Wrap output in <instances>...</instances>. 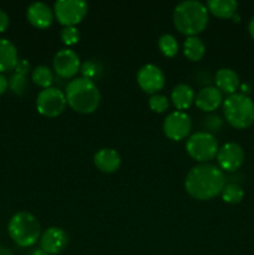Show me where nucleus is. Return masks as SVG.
I'll use <instances>...</instances> for the list:
<instances>
[{"mask_svg": "<svg viewBox=\"0 0 254 255\" xmlns=\"http://www.w3.org/2000/svg\"><path fill=\"white\" fill-rule=\"evenodd\" d=\"M65 97L74 111L84 115L96 111L101 100L97 85L85 77L71 80L65 89Z\"/></svg>", "mask_w": 254, "mask_h": 255, "instance_id": "obj_3", "label": "nucleus"}, {"mask_svg": "<svg viewBox=\"0 0 254 255\" xmlns=\"http://www.w3.org/2000/svg\"><path fill=\"white\" fill-rule=\"evenodd\" d=\"M26 17L27 21L32 26L37 27V29H46V27H49L52 24L54 12H52L51 7L47 4L36 1L29 5L26 10Z\"/></svg>", "mask_w": 254, "mask_h": 255, "instance_id": "obj_14", "label": "nucleus"}, {"mask_svg": "<svg viewBox=\"0 0 254 255\" xmlns=\"http://www.w3.org/2000/svg\"><path fill=\"white\" fill-rule=\"evenodd\" d=\"M192 128L191 117L183 111H174L164 119L163 132L172 141L184 139Z\"/></svg>", "mask_w": 254, "mask_h": 255, "instance_id": "obj_9", "label": "nucleus"}, {"mask_svg": "<svg viewBox=\"0 0 254 255\" xmlns=\"http://www.w3.org/2000/svg\"><path fill=\"white\" fill-rule=\"evenodd\" d=\"M9 16L4 10L0 9V32H4L9 27Z\"/></svg>", "mask_w": 254, "mask_h": 255, "instance_id": "obj_31", "label": "nucleus"}, {"mask_svg": "<svg viewBox=\"0 0 254 255\" xmlns=\"http://www.w3.org/2000/svg\"><path fill=\"white\" fill-rule=\"evenodd\" d=\"M19 62L17 50L7 39H0V74L15 69Z\"/></svg>", "mask_w": 254, "mask_h": 255, "instance_id": "obj_18", "label": "nucleus"}, {"mask_svg": "<svg viewBox=\"0 0 254 255\" xmlns=\"http://www.w3.org/2000/svg\"><path fill=\"white\" fill-rule=\"evenodd\" d=\"M217 161L222 171L236 172L244 162V151L236 142H228L219 148Z\"/></svg>", "mask_w": 254, "mask_h": 255, "instance_id": "obj_12", "label": "nucleus"}, {"mask_svg": "<svg viewBox=\"0 0 254 255\" xmlns=\"http://www.w3.org/2000/svg\"><path fill=\"white\" fill-rule=\"evenodd\" d=\"M239 87H241V90H242V94L247 95V96H248V94H251V92H252V86H251V85L242 84Z\"/></svg>", "mask_w": 254, "mask_h": 255, "instance_id": "obj_33", "label": "nucleus"}, {"mask_svg": "<svg viewBox=\"0 0 254 255\" xmlns=\"http://www.w3.org/2000/svg\"><path fill=\"white\" fill-rule=\"evenodd\" d=\"M164 74L158 66L153 64L143 65L137 72V84L146 94L156 95L164 86Z\"/></svg>", "mask_w": 254, "mask_h": 255, "instance_id": "obj_10", "label": "nucleus"}, {"mask_svg": "<svg viewBox=\"0 0 254 255\" xmlns=\"http://www.w3.org/2000/svg\"><path fill=\"white\" fill-rule=\"evenodd\" d=\"M248 30H249V34H251V36L254 39V17H252V20L249 21Z\"/></svg>", "mask_w": 254, "mask_h": 255, "instance_id": "obj_35", "label": "nucleus"}, {"mask_svg": "<svg viewBox=\"0 0 254 255\" xmlns=\"http://www.w3.org/2000/svg\"><path fill=\"white\" fill-rule=\"evenodd\" d=\"M204 127L207 128L206 132L211 134L214 132H219L223 128V120L216 115H209L204 119Z\"/></svg>", "mask_w": 254, "mask_h": 255, "instance_id": "obj_29", "label": "nucleus"}, {"mask_svg": "<svg viewBox=\"0 0 254 255\" xmlns=\"http://www.w3.org/2000/svg\"><path fill=\"white\" fill-rule=\"evenodd\" d=\"M223 114L232 127L248 128L254 124V101L243 94L229 95L223 100Z\"/></svg>", "mask_w": 254, "mask_h": 255, "instance_id": "obj_5", "label": "nucleus"}, {"mask_svg": "<svg viewBox=\"0 0 254 255\" xmlns=\"http://www.w3.org/2000/svg\"><path fill=\"white\" fill-rule=\"evenodd\" d=\"M173 24L181 34L196 36L207 27L208 9L203 2L197 0L181 1L174 7Z\"/></svg>", "mask_w": 254, "mask_h": 255, "instance_id": "obj_2", "label": "nucleus"}, {"mask_svg": "<svg viewBox=\"0 0 254 255\" xmlns=\"http://www.w3.org/2000/svg\"><path fill=\"white\" fill-rule=\"evenodd\" d=\"M194 104L201 111L212 112L223 104V94L217 87L207 86L199 90L196 95Z\"/></svg>", "mask_w": 254, "mask_h": 255, "instance_id": "obj_15", "label": "nucleus"}, {"mask_svg": "<svg viewBox=\"0 0 254 255\" xmlns=\"http://www.w3.org/2000/svg\"><path fill=\"white\" fill-rule=\"evenodd\" d=\"M194 99H196V94H194V90L189 85L179 84L172 90V104L174 105V107L178 111L189 109L191 105L194 102Z\"/></svg>", "mask_w": 254, "mask_h": 255, "instance_id": "obj_19", "label": "nucleus"}, {"mask_svg": "<svg viewBox=\"0 0 254 255\" xmlns=\"http://www.w3.org/2000/svg\"><path fill=\"white\" fill-rule=\"evenodd\" d=\"M31 80L37 86L42 87V89H49V87H51L54 76H52V72L49 67L40 65L32 70Z\"/></svg>", "mask_w": 254, "mask_h": 255, "instance_id": "obj_22", "label": "nucleus"}, {"mask_svg": "<svg viewBox=\"0 0 254 255\" xmlns=\"http://www.w3.org/2000/svg\"><path fill=\"white\" fill-rule=\"evenodd\" d=\"M206 6L214 16L221 19H231L236 15L238 2L236 0H209Z\"/></svg>", "mask_w": 254, "mask_h": 255, "instance_id": "obj_20", "label": "nucleus"}, {"mask_svg": "<svg viewBox=\"0 0 254 255\" xmlns=\"http://www.w3.org/2000/svg\"><path fill=\"white\" fill-rule=\"evenodd\" d=\"M184 56L191 61H199L206 54L204 42L198 36H188L183 44Z\"/></svg>", "mask_w": 254, "mask_h": 255, "instance_id": "obj_21", "label": "nucleus"}, {"mask_svg": "<svg viewBox=\"0 0 254 255\" xmlns=\"http://www.w3.org/2000/svg\"><path fill=\"white\" fill-rule=\"evenodd\" d=\"M80 72H81L82 76L85 79H89L91 81H94L96 77H99L102 72V67L99 62L95 61H86L81 65L80 67Z\"/></svg>", "mask_w": 254, "mask_h": 255, "instance_id": "obj_25", "label": "nucleus"}, {"mask_svg": "<svg viewBox=\"0 0 254 255\" xmlns=\"http://www.w3.org/2000/svg\"><path fill=\"white\" fill-rule=\"evenodd\" d=\"M89 6L82 0H57L54 4V15L64 26H75L86 16Z\"/></svg>", "mask_w": 254, "mask_h": 255, "instance_id": "obj_7", "label": "nucleus"}, {"mask_svg": "<svg viewBox=\"0 0 254 255\" xmlns=\"http://www.w3.org/2000/svg\"><path fill=\"white\" fill-rule=\"evenodd\" d=\"M67 101L65 92L56 87H49L39 92L36 97V109L45 117H56L64 112Z\"/></svg>", "mask_w": 254, "mask_h": 255, "instance_id": "obj_8", "label": "nucleus"}, {"mask_svg": "<svg viewBox=\"0 0 254 255\" xmlns=\"http://www.w3.org/2000/svg\"><path fill=\"white\" fill-rule=\"evenodd\" d=\"M14 70H15V74H20L26 76L27 72L30 71L29 61H27V60H19V62H17Z\"/></svg>", "mask_w": 254, "mask_h": 255, "instance_id": "obj_30", "label": "nucleus"}, {"mask_svg": "<svg viewBox=\"0 0 254 255\" xmlns=\"http://www.w3.org/2000/svg\"><path fill=\"white\" fill-rule=\"evenodd\" d=\"M7 84H9L10 90L16 95H24L27 89V79L24 75L14 74L10 77Z\"/></svg>", "mask_w": 254, "mask_h": 255, "instance_id": "obj_26", "label": "nucleus"}, {"mask_svg": "<svg viewBox=\"0 0 254 255\" xmlns=\"http://www.w3.org/2000/svg\"><path fill=\"white\" fill-rule=\"evenodd\" d=\"M148 105L149 109L152 110L153 112H157V114H162V112L167 111L169 106L168 99H167L164 95H152L148 100Z\"/></svg>", "mask_w": 254, "mask_h": 255, "instance_id": "obj_27", "label": "nucleus"}, {"mask_svg": "<svg viewBox=\"0 0 254 255\" xmlns=\"http://www.w3.org/2000/svg\"><path fill=\"white\" fill-rule=\"evenodd\" d=\"M94 163L104 173H114L121 166V157L114 148H101L94 156Z\"/></svg>", "mask_w": 254, "mask_h": 255, "instance_id": "obj_16", "label": "nucleus"}, {"mask_svg": "<svg viewBox=\"0 0 254 255\" xmlns=\"http://www.w3.org/2000/svg\"><path fill=\"white\" fill-rule=\"evenodd\" d=\"M187 153L193 158L194 161L201 162V163H207L212 161L219 151L218 142L213 134L208 132H197L192 134L186 143Z\"/></svg>", "mask_w": 254, "mask_h": 255, "instance_id": "obj_6", "label": "nucleus"}, {"mask_svg": "<svg viewBox=\"0 0 254 255\" xmlns=\"http://www.w3.org/2000/svg\"><path fill=\"white\" fill-rule=\"evenodd\" d=\"M226 186V176L218 166L201 163L187 173L184 188L187 193L199 201H209L222 193Z\"/></svg>", "mask_w": 254, "mask_h": 255, "instance_id": "obj_1", "label": "nucleus"}, {"mask_svg": "<svg viewBox=\"0 0 254 255\" xmlns=\"http://www.w3.org/2000/svg\"><path fill=\"white\" fill-rule=\"evenodd\" d=\"M7 232L16 246L21 248H29L40 241L41 228L36 217L29 212H19L14 214L9 221Z\"/></svg>", "mask_w": 254, "mask_h": 255, "instance_id": "obj_4", "label": "nucleus"}, {"mask_svg": "<svg viewBox=\"0 0 254 255\" xmlns=\"http://www.w3.org/2000/svg\"><path fill=\"white\" fill-rule=\"evenodd\" d=\"M7 86H9V84H7L6 77H5L2 74H0V96L6 91Z\"/></svg>", "mask_w": 254, "mask_h": 255, "instance_id": "obj_32", "label": "nucleus"}, {"mask_svg": "<svg viewBox=\"0 0 254 255\" xmlns=\"http://www.w3.org/2000/svg\"><path fill=\"white\" fill-rule=\"evenodd\" d=\"M222 198L226 203L237 204L242 202L244 197V191L239 184L237 183H226L223 191H222Z\"/></svg>", "mask_w": 254, "mask_h": 255, "instance_id": "obj_23", "label": "nucleus"}, {"mask_svg": "<svg viewBox=\"0 0 254 255\" xmlns=\"http://www.w3.org/2000/svg\"><path fill=\"white\" fill-rule=\"evenodd\" d=\"M60 37H61L62 42L67 46H71L79 42L80 40V32L75 26H64V29L60 32Z\"/></svg>", "mask_w": 254, "mask_h": 255, "instance_id": "obj_28", "label": "nucleus"}, {"mask_svg": "<svg viewBox=\"0 0 254 255\" xmlns=\"http://www.w3.org/2000/svg\"><path fill=\"white\" fill-rule=\"evenodd\" d=\"M30 255H49L46 253V252H44L42 249H35V251H32L31 253H30Z\"/></svg>", "mask_w": 254, "mask_h": 255, "instance_id": "obj_36", "label": "nucleus"}, {"mask_svg": "<svg viewBox=\"0 0 254 255\" xmlns=\"http://www.w3.org/2000/svg\"><path fill=\"white\" fill-rule=\"evenodd\" d=\"M0 255H14V254H12V252L10 251L9 248H6V247L4 246H0Z\"/></svg>", "mask_w": 254, "mask_h": 255, "instance_id": "obj_34", "label": "nucleus"}, {"mask_svg": "<svg viewBox=\"0 0 254 255\" xmlns=\"http://www.w3.org/2000/svg\"><path fill=\"white\" fill-rule=\"evenodd\" d=\"M67 234L64 229L51 227L46 229L40 237V249L46 252L47 254H59L61 253L67 246Z\"/></svg>", "mask_w": 254, "mask_h": 255, "instance_id": "obj_13", "label": "nucleus"}, {"mask_svg": "<svg viewBox=\"0 0 254 255\" xmlns=\"http://www.w3.org/2000/svg\"><path fill=\"white\" fill-rule=\"evenodd\" d=\"M158 47L166 57H173L178 52V42L171 34H164L159 37Z\"/></svg>", "mask_w": 254, "mask_h": 255, "instance_id": "obj_24", "label": "nucleus"}, {"mask_svg": "<svg viewBox=\"0 0 254 255\" xmlns=\"http://www.w3.org/2000/svg\"><path fill=\"white\" fill-rule=\"evenodd\" d=\"M54 70L62 79H72L80 71V57L74 50L61 49L56 52L52 60Z\"/></svg>", "mask_w": 254, "mask_h": 255, "instance_id": "obj_11", "label": "nucleus"}, {"mask_svg": "<svg viewBox=\"0 0 254 255\" xmlns=\"http://www.w3.org/2000/svg\"><path fill=\"white\" fill-rule=\"evenodd\" d=\"M214 81H216L217 89L222 92V94L233 95L236 94L237 90L239 89L241 84H239V77L237 75V72L232 69H219L217 71L216 77H214Z\"/></svg>", "mask_w": 254, "mask_h": 255, "instance_id": "obj_17", "label": "nucleus"}]
</instances>
